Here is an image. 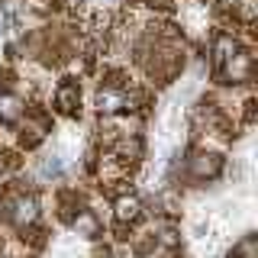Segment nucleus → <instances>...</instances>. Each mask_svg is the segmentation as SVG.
I'll use <instances>...</instances> for the list:
<instances>
[{
	"instance_id": "1",
	"label": "nucleus",
	"mask_w": 258,
	"mask_h": 258,
	"mask_svg": "<svg viewBox=\"0 0 258 258\" xmlns=\"http://www.w3.org/2000/svg\"><path fill=\"white\" fill-rule=\"evenodd\" d=\"M4 213H7V220L16 223V226H29L39 216V207H36V200H32V197L20 194V197H13V200H7V204H4Z\"/></svg>"
},
{
	"instance_id": "2",
	"label": "nucleus",
	"mask_w": 258,
	"mask_h": 258,
	"mask_svg": "<svg viewBox=\"0 0 258 258\" xmlns=\"http://www.w3.org/2000/svg\"><path fill=\"white\" fill-rule=\"evenodd\" d=\"M129 103H133V97H129L123 87H103L100 94H97V110L100 113H116V110H126Z\"/></svg>"
},
{
	"instance_id": "3",
	"label": "nucleus",
	"mask_w": 258,
	"mask_h": 258,
	"mask_svg": "<svg viewBox=\"0 0 258 258\" xmlns=\"http://www.w3.org/2000/svg\"><path fill=\"white\" fill-rule=\"evenodd\" d=\"M190 171L197 177H213V174H220V158L216 155H194L190 158Z\"/></svg>"
},
{
	"instance_id": "4",
	"label": "nucleus",
	"mask_w": 258,
	"mask_h": 258,
	"mask_svg": "<svg viewBox=\"0 0 258 258\" xmlns=\"http://www.w3.org/2000/svg\"><path fill=\"white\" fill-rule=\"evenodd\" d=\"M139 210H142L139 197H119L116 200V220L119 223H133V220H139Z\"/></svg>"
},
{
	"instance_id": "5",
	"label": "nucleus",
	"mask_w": 258,
	"mask_h": 258,
	"mask_svg": "<svg viewBox=\"0 0 258 258\" xmlns=\"http://www.w3.org/2000/svg\"><path fill=\"white\" fill-rule=\"evenodd\" d=\"M78 97H81L78 84H75V81H68V84H61V91H58V107L64 113H71V110L78 107Z\"/></svg>"
},
{
	"instance_id": "6",
	"label": "nucleus",
	"mask_w": 258,
	"mask_h": 258,
	"mask_svg": "<svg viewBox=\"0 0 258 258\" xmlns=\"http://www.w3.org/2000/svg\"><path fill=\"white\" fill-rule=\"evenodd\" d=\"M75 229L81 232V236H97L100 223H97V216L91 213V210H84V213H78V220H75Z\"/></svg>"
},
{
	"instance_id": "7",
	"label": "nucleus",
	"mask_w": 258,
	"mask_h": 258,
	"mask_svg": "<svg viewBox=\"0 0 258 258\" xmlns=\"http://www.w3.org/2000/svg\"><path fill=\"white\" fill-rule=\"evenodd\" d=\"M232 55H236V42L229 36H220L216 39V64H226Z\"/></svg>"
},
{
	"instance_id": "8",
	"label": "nucleus",
	"mask_w": 258,
	"mask_h": 258,
	"mask_svg": "<svg viewBox=\"0 0 258 258\" xmlns=\"http://www.w3.org/2000/svg\"><path fill=\"white\" fill-rule=\"evenodd\" d=\"M226 75H229V78H245L248 75V55H232Z\"/></svg>"
},
{
	"instance_id": "9",
	"label": "nucleus",
	"mask_w": 258,
	"mask_h": 258,
	"mask_svg": "<svg viewBox=\"0 0 258 258\" xmlns=\"http://www.w3.org/2000/svg\"><path fill=\"white\" fill-rule=\"evenodd\" d=\"M0 116H4V119H16V116H20V100H16V97H0Z\"/></svg>"
},
{
	"instance_id": "10",
	"label": "nucleus",
	"mask_w": 258,
	"mask_h": 258,
	"mask_svg": "<svg viewBox=\"0 0 258 258\" xmlns=\"http://www.w3.org/2000/svg\"><path fill=\"white\" fill-rule=\"evenodd\" d=\"M42 174H45V177H58V174H61V161H58V158H45V161H42Z\"/></svg>"
},
{
	"instance_id": "11",
	"label": "nucleus",
	"mask_w": 258,
	"mask_h": 258,
	"mask_svg": "<svg viewBox=\"0 0 258 258\" xmlns=\"http://www.w3.org/2000/svg\"><path fill=\"white\" fill-rule=\"evenodd\" d=\"M236 255H258V245H255V239H248L245 245H239V248H236Z\"/></svg>"
}]
</instances>
